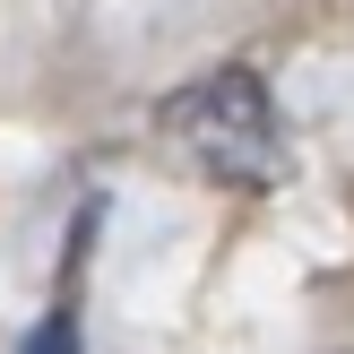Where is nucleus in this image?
Listing matches in <instances>:
<instances>
[{
	"label": "nucleus",
	"instance_id": "f257e3e1",
	"mask_svg": "<svg viewBox=\"0 0 354 354\" xmlns=\"http://www.w3.org/2000/svg\"><path fill=\"white\" fill-rule=\"evenodd\" d=\"M156 121L182 147V165L225 190H277L294 165L286 130H277V95L259 86V69H207V78L173 86Z\"/></svg>",
	"mask_w": 354,
	"mask_h": 354
},
{
	"label": "nucleus",
	"instance_id": "f03ea898",
	"mask_svg": "<svg viewBox=\"0 0 354 354\" xmlns=\"http://www.w3.org/2000/svg\"><path fill=\"white\" fill-rule=\"evenodd\" d=\"M17 354H78V303H52L44 320H35V337Z\"/></svg>",
	"mask_w": 354,
	"mask_h": 354
},
{
	"label": "nucleus",
	"instance_id": "7ed1b4c3",
	"mask_svg": "<svg viewBox=\"0 0 354 354\" xmlns=\"http://www.w3.org/2000/svg\"><path fill=\"white\" fill-rule=\"evenodd\" d=\"M320 354H354V328H346V337H328V346H320Z\"/></svg>",
	"mask_w": 354,
	"mask_h": 354
}]
</instances>
